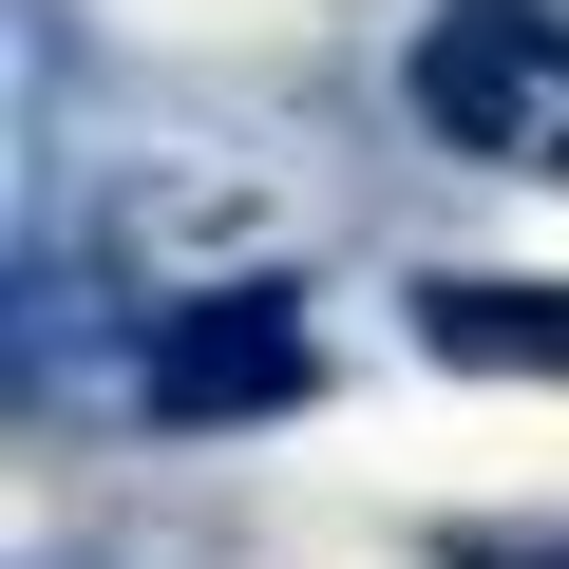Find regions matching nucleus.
<instances>
[{"label": "nucleus", "mask_w": 569, "mask_h": 569, "mask_svg": "<svg viewBox=\"0 0 569 569\" xmlns=\"http://www.w3.org/2000/svg\"><path fill=\"white\" fill-rule=\"evenodd\" d=\"M418 133L475 171H569V0H437L418 20Z\"/></svg>", "instance_id": "1"}, {"label": "nucleus", "mask_w": 569, "mask_h": 569, "mask_svg": "<svg viewBox=\"0 0 569 569\" xmlns=\"http://www.w3.org/2000/svg\"><path fill=\"white\" fill-rule=\"evenodd\" d=\"M418 342L456 380H569V284H493V266H437L418 284Z\"/></svg>", "instance_id": "3"}, {"label": "nucleus", "mask_w": 569, "mask_h": 569, "mask_svg": "<svg viewBox=\"0 0 569 569\" xmlns=\"http://www.w3.org/2000/svg\"><path fill=\"white\" fill-rule=\"evenodd\" d=\"M437 569H569V531H437Z\"/></svg>", "instance_id": "4"}, {"label": "nucleus", "mask_w": 569, "mask_h": 569, "mask_svg": "<svg viewBox=\"0 0 569 569\" xmlns=\"http://www.w3.org/2000/svg\"><path fill=\"white\" fill-rule=\"evenodd\" d=\"M323 399V342L284 284H171V305L133 323V418L152 437H228V418H284Z\"/></svg>", "instance_id": "2"}]
</instances>
